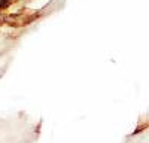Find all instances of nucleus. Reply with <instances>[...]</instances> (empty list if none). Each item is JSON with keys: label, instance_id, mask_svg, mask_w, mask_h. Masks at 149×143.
Instances as JSON below:
<instances>
[]
</instances>
